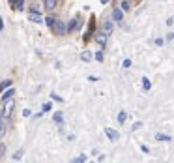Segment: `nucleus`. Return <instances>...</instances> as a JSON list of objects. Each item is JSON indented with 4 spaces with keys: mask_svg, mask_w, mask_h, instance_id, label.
Listing matches in <instances>:
<instances>
[{
    "mask_svg": "<svg viewBox=\"0 0 174 163\" xmlns=\"http://www.w3.org/2000/svg\"><path fill=\"white\" fill-rule=\"evenodd\" d=\"M51 28H52V32H54L56 36H64V34L67 32V30H66V24H64L62 21H54V24H52Z\"/></svg>",
    "mask_w": 174,
    "mask_h": 163,
    "instance_id": "1",
    "label": "nucleus"
},
{
    "mask_svg": "<svg viewBox=\"0 0 174 163\" xmlns=\"http://www.w3.org/2000/svg\"><path fill=\"white\" fill-rule=\"evenodd\" d=\"M13 107H15V101H13L11 98H7V99H4V111H2V113H4V116H6V118H7V116L11 115V111H13Z\"/></svg>",
    "mask_w": 174,
    "mask_h": 163,
    "instance_id": "2",
    "label": "nucleus"
},
{
    "mask_svg": "<svg viewBox=\"0 0 174 163\" xmlns=\"http://www.w3.org/2000/svg\"><path fill=\"white\" fill-rule=\"evenodd\" d=\"M94 21H96V19L92 17V19H90V26H88V30L84 32V41H88V39L92 38V34H94V28H96V23H94Z\"/></svg>",
    "mask_w": 174,
    "mask_h": 163,
    "instance_id": "3",
    "label": "nucleus"
},
{
    "mask_svg": "<svg viewBox=\"0 0 174 163\" xmlns=\"http://www.w3.org/2000/svg\"><path fill=\"white\" fill-rule=\"evenodd\" d=\"M105 133H107V137L114 143V141H118L120 139V135H118V131H114V130H111V128H105Z\"/></svg>",
    "mask_w": 174,
    "mask_h": 163,
    "instance_id": "4",
    "label": "nucleus"
},
{
    "mask_svg": "<svg viewBox=\"0 0 174 163\" xmlns=\"http://www.w3.org/2000/svg\"><path fill=\"white\" fill-rule=\"evenodd\" d=\"M28 19H30L32 23H41V21H43L41 15H39V11H30V13H28Z\"/></svg>",
    "mask_w": 174,
    "mask_h": 163,
    "instance_id": "5",
    "label": "nucleus"
},
{
    "mask_svg": "<svg viewBox=\"0 0 174 163\" xmlns=\"http://www.w3.org/2000/svg\"><path fill=\"white\" fill-rule=\"evenodd\" d=\"M103 34H105V36H111V34H112V23H111L109 19L103 23Z\"/></svg>",
    "mask_w": 174,
    "mask_h": 163,
    "instance_id": "6",
    "label": "nucleus"
},
{
    "mask_svg": "<svg viewBox=\"0 0 174 163\" xmlns=\"http://www.w3.org/2000/svg\"><path fill=\"white\" fill-rule=\"evenodd\" d=\"M112 17H114L116 23L122 24V9H120V8H114V9H112Z\"/></svg>",
    "mask_w": 174,
    "mask_h": 163,
    "instance_id": "7",
    "label": "nucleus"
},
{
    "mask_svg": "<svg viewBox=\"0 0 174 163\" xmlns=\"http://www.w3.org/2000/svg\"><path fill=\"white\" fill-rule=\"evenodd\" d=\"M77 26H79V19H71L69 24L66 26V30H67V32H73V30H77Z\"/></svg>",
    "mask_w": 174,
    "mask_h": 163,
    "instance_id": "8",
    "label": "nucleus"
},
{
    "mask_svg": "<svg viewBox=\"0 0 174 163\" xmlns=\"http://www.w3.org/2000/svg\"><path fill=\"white\" fill-rule=\"evenodd\" d=\"M56 6H58V0H45V9L47 11H52Z\"/></svg>",
    "mask_w": 174,
    "mask_h": 163,
    "instance_id": "9",
    "label": "nucleus"
},
{
    "mask_svg": "<svg viewBox=\"0 0 174 163\" xmlns=\"http://www.w3.org/2000/svg\"><path fill=\"white\" fill-rule=\"evenodd\" d=\"M96 41H97L101 47H105V43H107V36H105V34H97V36H96Z\"/></svg>",
    "mask_w": 174,
    "mask_h": 163,
    "instance_id": "10",
    "label": "nucleus"
},
{
    "mask_svg": "<svg viewBox=\"0 0 174 163\" xmlns=\"http://www.w3.org/2000/svg\"><path fill=\"white\" fill-rule=\"evenodd\" d=\"M6 130H7V120H0V139L4 137Z\"/></svg>",
    "mask_w": 174,
    "mask_h": 163,
    "instance_id": "11",
    "label": "nucleus"
},
{
    "mask_svg": "<svg viewBox=\"0 0 174 163\" xmlns=\"http://www.w3.org/2000/svg\"><path fill=\"white\" fill-rule=\"evenodd\" d=\"M150 86H152V84H150V79L144 77V79H142V88H144V90H150Z\"/></svg>",
    "mask_w": 174,
    "mask_h": 163,
    "instance_id": "12",
    "label": "nucleus"
},
{
    "mask_svg": "<svg viewBox=\"0 0 174 163\" xmlns=\"http://www.w3.org/2000/svg\"><path fill=\"white\" fill-rule=\"evenodd\" d=\"M54 21H56V19H54V17H47V19H45V24H47V26H49V28H51V26H52V24H54Z\"/></svg>",
    "mask_w": 174,
    "mask_h": 163,
    "instance_id": "13",
    "label": "nucleus"
},
{
    "mask_svg": "<svg viewBox=\"0 0 174 163\" xmlns=\"http://www.w3.org/2000/svg\"><path fill=\"white\" fill-rule=\"evenodd\" d=\"M13 96V88H9L7 92H4V96H2V99H7V98H11Z\"/></svg>",
    "mask_w": 174,
    "mask_h": 163,
    "instance_id": "14",
    "label": "nucleus"
},
{
    "mask_svg": "<svg viewBox=\"0 0 174 163\" xmlns=\"http://www.w3.org/2000/svg\"><path fill=\"white\" fill-rule=\"evenodd\" d=\"M156 139H157V141H171V137H169V135H159V133L156 135Z\"/></svg>",
    "mask_w": 174,
    "mask_h": 163,
    "instance_id": "15",
    "label": "nucleus"
},
{
    "mask_svg": "<svg viewBox=\"0 0 174 163\" xmlns=\"http://www.w3.org/2000/svg\"><path fill=\"white\" fill-rule=\"evenodd\" d=\"M126 118H127V115H126V113H124V111H122V113H120V115H118V120H120V122H122V124H124V122H126Z\"/></svg>",
    "mask_w": 174,
    "mask_h": 163,
    "instance_id": "16",
    "label": "nucleus"
},
{
    "mask_svg": "<svg viewBox=\"0 0 174 163\" xmlns=\"http://www.w3.org/2000/svg\"><path fill=\"white\" fill-rule=\"evenodd\" d=\"M81 58H82V60H90V58H92V54H90V53H86V51H84V53H82V54H81Z\"/></svg>",
    "mask_w": 174,
    "mask_h": 163,
    "instance_id": "17",
    "label": "nucleus"
},
{
    "mask_svg": "<svg viewBox=\"0 0 174 163\" xmlns=\"http://www.w3.org/2000/svg\"><path fill=\"white\" fill-rule=\"evenodd\" d=\"M54 122H62V113H54Z\"/></svg>",
    "mask_w": 174,
    "mask_h": 163,
    "instance_id": "18",
    "label": "nucleus"
},
{
    "mask_svg": "<svg viewBox=\"0 0 174 163\" xmlns=\"http://www.w3.org/2000/svg\"><path fill=\"white\" fill-rule=\"evenodd\" d=\"M11 84V81H4V83H0V90H4L6 86H9Z\"/></svg>",
    "mask_w": 174,
    "mask_h": 163,
    "instance_id": "19",
    "label": "nucleus"
},
{
    "mask_svg": "<svg viewBox=\"0 0 174 163\" xmlns=\"http://www.w3.org/2000/svg\"><path fill=\"white\" fill-rule=\"evenodd\" d=\"M15 8H17V9H22V8H24V6H22V0H15Z\"/></svg>",
    "mask_w": 174,
    "mask_h": 163,
    "instance_id": "20",
    "label": "nucleus"
},
{
    "mask_svg": "<svg viewBox=\"0 0 174 163\" xmlns=\"http://www.w3.org/2000/svg\"><path fill=\"white\" fill-rule=\"evenodd\" d=\"M75 163H81V161H86V156H79V158H75L73 160Z\"/></svg>",
    "mask_w": 174,
    "mask_h": 163,
    "instance_id": "21",
    "label": "nucleus"
},
{
    "mask_svg": "<svg viewBox=\"0 0 174 163\" xmlns=\"http://www.w3.org/2000/svg\"><path fill=\"white\" fill-rule=\"evenodd\" d=\"M122 9H129V2H127V0L122 2Z\"/></svg>",
    "mask_w": 174,
    "mask_h": 163,
    "instance_id": "22",
    "label": "nucleus"
},
{
    "mask_svg": "<svg viewBox=\"0 0 174 163\" xmlns=\"http://www.w3.org/2000/svg\"><path fill=\"white\" fill-rule=\"evenodd\" d=\"M96 58L101 62V60H103V53H101V51H99V53H96Z\"/></svg>",
    "mask_w": 174,
    "mask_h": 163,
    "instance_id": "23",
    "label": "nucleus"
},
{
    "mask_svg": "<svg viewBox=\"0 0 174 163\" xmlns=\"http://www.w3.org/2000/svg\"><path fill=\"white\" fill-rule=\"evenodd\" d=\"M21 156H22V152L19 150V152H15V156H13V160H21Z\"/></svg>",
    "mask_w": 174,
    "mask_h": 163,
    "instance_id": "24",
    "label": "nucleus"
},
{
    "mask_svg": "<svg viewBox=\"0 0 174 163\" xmlns=\"http://www.w3.org/2000/svg\"><path fill=\"white\" fill-rule=\"evenodd\" d=\"M4 152H6V146H4V145H0V160H2V154H4Z\"/></svg>",
    "mask_w": 174,
    "mask_h": 163,
    "instance_id": "25",
    "label": "nucleus"
},
{
    "mask_svg": "<svg viewBox=\"0 0 174 163\" xmlns=\"http://www.w3.org/2000/svg\"><path fill=\"white\" fill-rule=\"evenodd\" d=\"M131 66V60H124V68H129Z\"/></svg>",
    "mask_w": 174,
    "mask_h": 163,
    "instance_id": "26",
    "label": "nucleus"
},
{
    "mask_svg": "<svg viewBox=\"0 0 174 163\" xmlns=\"http://www.w3.org/2000/svg\"><path fill=\"white\" fill-rule=\"evenodd\" d=\"M43 111H51V103H45L43 105Z\"/></svg>",
    "mask_w": 174,
    "mask_h": 163,
    "instance_id": "27",
    "label": "nucleus"
},
{
    "mask_svg": "<svg viewBox=\"0 0 174 163\" xmlns=\"http://www.w3.org/2000/svg\"><path fill=\"white\" fill-rule=\"evenodd\" d=\"M99 2H101V4H107V2H109V0H99Z\"/></svg>",
    "mask_w": 174,
    "mask_h": 163,
    "instance_id": "28",
    "label": "nucleus"
},
{
    "mask_svg": "<svg viewBox=\"0 0 174 163\" xmlns=\"http://www.w3.org/2000/svg\"><path fill=\"white\" fill-rule=\"evenodd\" d=\"M0 30H2V17H0Z\"/></svg>",
    "mask_w": 174,
    "mask_h": 163,
    "instance_id": "29",
    "label": "nucleus"
},
{
    "mask_svg": "<svg viewBox=\"0 0 174 163\" xmlns=\"http://www.w3.org/2000/svg\"><path fill=\"white\" fill-rule=\"evenodd\" d=\"M9 2H11V4H15V0H9Z\"/></svg>",
    "mask_w": 174,
    "mask_h": 163,
    "instance_id": "30",
    "label": "nucleus"
},
{
    "mask_svg": "<svg viewBox=\"0 0 174 163\" xmlns=\"http://www.w3.org/2000/svg\"><path fill=\"white\" fill-rule=\"evenodd\" d=\"M0 118H2V111H0Z\"/></svg>",
    "mask_w": 174,
    "mask_h": 163,
    "instance_id": "31",
    "label": "nucleus"
}]
</instances>
